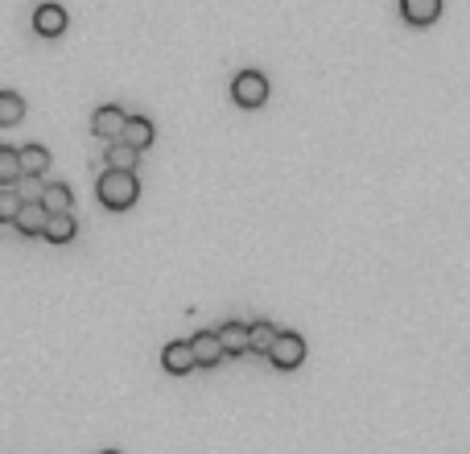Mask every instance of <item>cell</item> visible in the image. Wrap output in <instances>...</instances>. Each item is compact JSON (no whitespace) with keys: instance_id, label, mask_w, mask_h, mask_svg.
Segmentation results:
<instances>
[{"instance_id":"obj_1","label":"cell","mask_w":470,"mask_h":454,"mask_svg":"<svg viewBox=\"0 0 470 454\" xmlns=\"http://www.w3.org/2000/svg\"><path fill=\"white\" fill-rule=\"evenodd\" d=\"M96 195L107 211H129V206H137V198H140V182H137V173L132 170H107V173H99Z\"/></svg>"},{"instance_id":"obj_2","label":"cell","mask_w":470,"mask_h":454,"mask_svg":"<svg viewBox=\"0 0 470 454\" xmlns=\"http://www.w3.org/2000/svg\"><path fill=\"white\" fill-rule=\"evenodd\" d=\"M231 99L239 108H264L268 104V79L260 71H239L231 83Z\"/></svg>"},{"instance_id":"obj_3","label":"cell","mask_w":470,"mask_h":454,"mask_svg":"<svg viewBox=\"0 0 470 454\" xmlns=\"http://www.w3.org/2000/svg\"><path fill=\"white\" fill-rule=\"evenodd\" d=\"M268 359H273L281 372L301 368V364H306V339L293 335V331H281L277 343H273V351H268Z\"/></svg>"},{"instance_id":"obj_4","label":"cell","mask_w":470,"mask_h":454,"mask_svg":"<svg viewBox=\"0 0 470 454\" xmlns=\"http://www.w3.org/2000/svg\"><path fill=\"white\" fill-rule=\"evenodd\" d=\"M190 351H194V364H198V368H214V364L227 356L219 331H198V335L190 339Z\"/></svg>"},{"instance_id":"obj_5","label":"cell","mask_w":470,"mask_h":454,"mask_svg":"<svg viewBox=\"0 0 470 454\" xmlns=\"http://www.w3.org/2000/svg\"><path fill=\"white\" fill-rule=\"evenodd\" d=\"M124 124H129V116L116 108V104H107V108H99L96 112V120H91V132H96L99 141H120L124 137Z\"/></svg>"},{"instance_id":"obj_6","label":"cell","mask_w":470,"mask_h":454,"mask_svg":"<svg viewBox=\"0 0 470 454\" xmlns=\"http://www.w3.org/2000/svg\"><path fill=\"white\" fill-rule=\"evenodd\" d=\"M400 17L408 25L425 29V25H433L441 17V0H400Z\"/></svg>"},{"instance_id":"obj_7","label":"cell","mask_w":470,"mask_h":454,"mask_svg":"<svg viewBox=\"0 0 470 454\" xmlns=\"http://www.w3.org/2000/svg\"><path fill=\"white\" fill-rule=\"evenodd\" d=\"M33 29L42 33V38H63L66 33V9L63 4H42V9L33 13Z\"/></svg>"},{"instance_id":"obj_8","label":"cell","mask_w":470,"mask_h":454,"mask_svg":"<svg viewBox=\"0 0 470 454\" xmlns=\"http://www.w3.org/2000/svg\"><path fill=\"white\" fill-rule=\"evenodd\" d=\"M46 223H50V211H46L42 203H25L21 211H17V219H13V227H17L21 236H42Z\"/></svg>"},{"instance_id":"obj_9","label":"cell","mask_w":470,"mask_h":454,"mask_svg":"<svg viewBox=\"0 0 470 454\" xmlns=\"http://www.w3.org/2000/svg\"><path fill=\"white\" fill-rule=\"evenodd\" d=\"M124 145H132L137 153H145L153 141H157V129H153V120L145 116H129V124H124V137H120Z\"/></svg>"},{"instance_id":"obj_10","label":"cell","mask_w":470,"mask_h":454,"mask_svg":"<svg viewBox=\"0 0 470 454\" xmlns=\"http://www.w3.org/2000/svg\"><path fill=\"white\" fill-rule=\"evenodd\" d=\"M161 368L170 372V376H186L190 368H198V364H194L190 343H170L165 347V351H161Z\"/></svg>"},{"instance_id":"obj_11","label":"cell","mask_w":470,"mask_h":454,"mask_svg":"<svg viewBox=\"0 0 470 454\" xmlns=\"http://www.w3.org/2000/svg\"><path fill=\"white\" fill-rule=\"evenodd\" d=\"M71 203H75V195H71V186L66 182H50L42 195V206L50 211V215H71Z\"/></svg>"},{"instance_id":"obj_12","label":"cell","mask_w":470,"mask_h":454,"mask_svg":"<svg viewBox=\"0 0 470 454\" xmlns=\"http://www.w3.org/2000/svg\"><path fill=\"white\" fill-rule=\"evenodd\" d=\"M21 170H25V178H46V170H50V149H46V145H25Z\"/></svg>"},{"instance_id":"obj_13","label":"cell","mask_w":470,"mask_h":454,"mask_svg":"<svg viewBox=\"0 0 470 454\" xmlns=\"http://www.w3.org/2000/svg\"><path fill=\"white\" fill-rule=\"evenodd\" d=\"M25 178L21 170V149H9V145H0V186H17Z\"/></svg>"},{"instance_id":"obj_14","label":"cell","mask_w":470,"mask_h":454,"mask_svg":"<svg viewBox=\"0 0 470 454\" xmlns=\"http://www.w3.org/2000/svg\"><path fill=\"white\" fill-rule=\"evenodd\" d=\"M219 339H223V351H227V356H244V351H252V343H248V326H244V323L219 326Z\"/></svg>"},{"instance_id":"obj_15","label":"cell","mask_w":470,"mask_h":454,"mask_svg":"<svg viewBox=\"0 0 470 454\" xmlns=\"http://www.w3.org/2000/svg\"><path fill=\"white\" fill-rule=\"evenodd\" d=\"M25 120V99L17 91H0V129H13Z\"/></svg>"},{"instance_id":"obj_16","label":"cell","mask_w":470,"mask_h":454,"mask_svg":"<svg viewBox=\"0 0 470 454\" xmlns=\"http://www.w3.org/2000/svg\"><path fill=\"white\" fill-rule=\"evenodd\" d=\"M75 231H79V223L71 215H50V223H46L42 236L50 240V244H71V240H75Z\"/></svg>"},{"instance_id":"obj_17","label":"cell","mask_w":470,"mask_h":454,"mask_svg":"<svg viewBox=\"0 0 470 454\" xmlns=\"http://www.w3.org/2000/svg\"><path fill=\"white\" fill-rule=\"evenodd\" d=\"M277 335H281V331L273 323H252V326H248V343H252V351H260V356H268V351H273Z\"/></svg>"},{"instance_id":"obj_18","label":"cell","mask_w":470,"mask_h":454,"mask_svg":"<svg viewBox=\"0 0 470 454\" xmlns=\"http://www.w3.org/2000/svg\"><path fill=\"white\" fill-rule=\"evenodd\" d=\"M104 162H107V170H132V165H137V149L124 141H112L104 153Z\"/></svg>"},{"instance_id":"obj_19","label":"cell","mask_w":470,"mask_h":454,"mask_svg":"<svg viewBox=\"0 0 470 454\" xmlns=\"http://www.w3.org/2000/svg\"><path fill=\"white\" fill-rule=\"evenodd\" d=\"M21 206H25V198L17 186H0V223H13Z\"/></svg>"},{"instance_id":"obj_20","label":"cell","mask_w":470,"mask_h":454,"mask_svg":"<svg viewBox=\"0 0 470 454\" xmlns=\"http://www.w3.org/2000/svg\"><path fill=\"white\" fill-rule=\"evenodd\" d=\"M104 454H120V450H104Z\"/></svg>"}]
</instances>
